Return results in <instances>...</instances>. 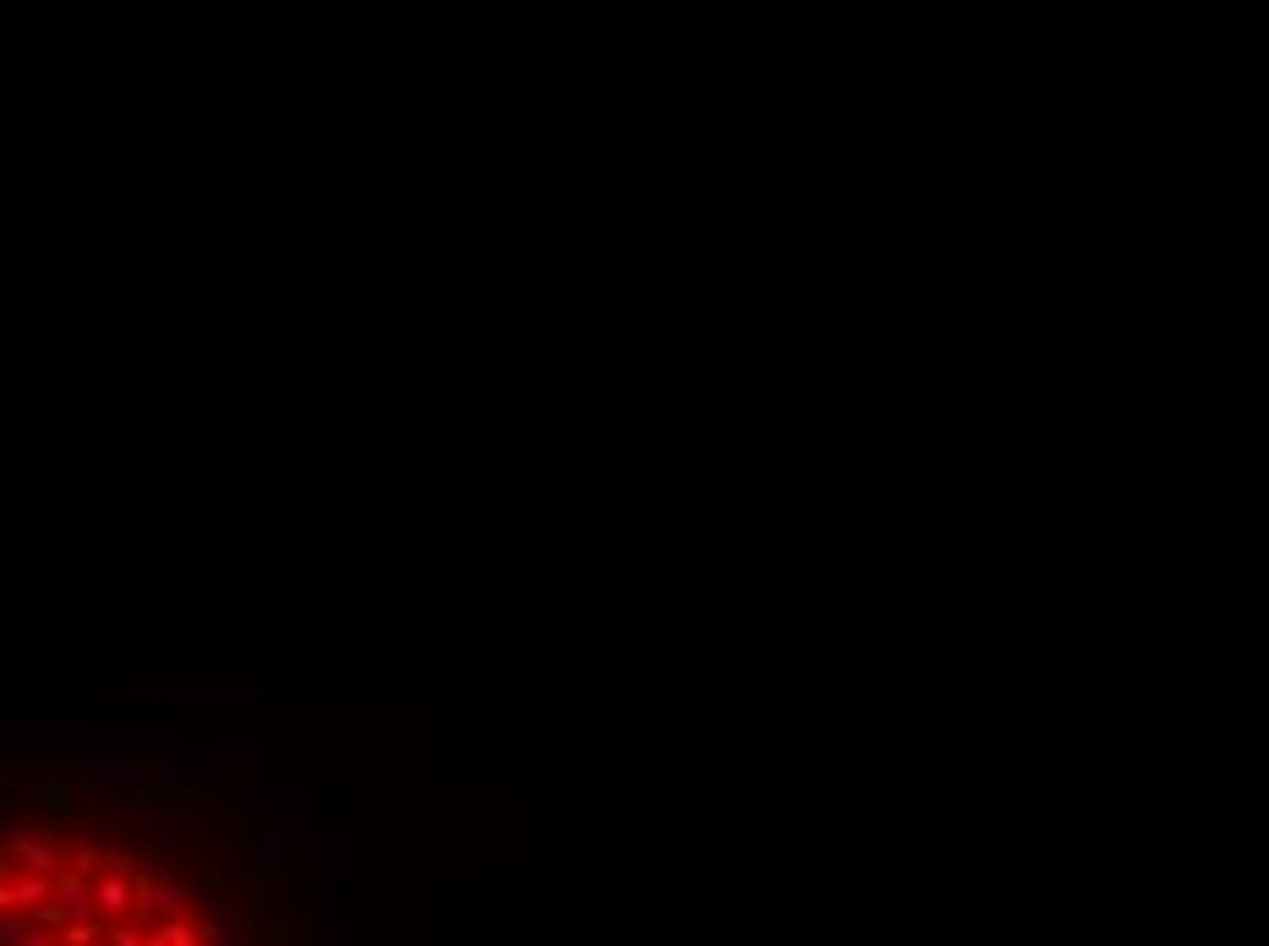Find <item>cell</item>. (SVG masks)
I'll list each match as a JSON object with an SVG mask.
<instances>
[{
	"label": "cell",
	"mask_w": 1269,
	"mask_h": 946,
	"mask_svg": "<svg viewBox=\"0 0 1269 946\" xmlns=\"http://www.w3.org/2000/svg\"><path fill=\"white\" fill-rule=\"evenodd\" d=\"M0 946H241L192 864L66 821L0 826Z\"/></svg>",
	"instance_id": "1"
}]
</instances>
